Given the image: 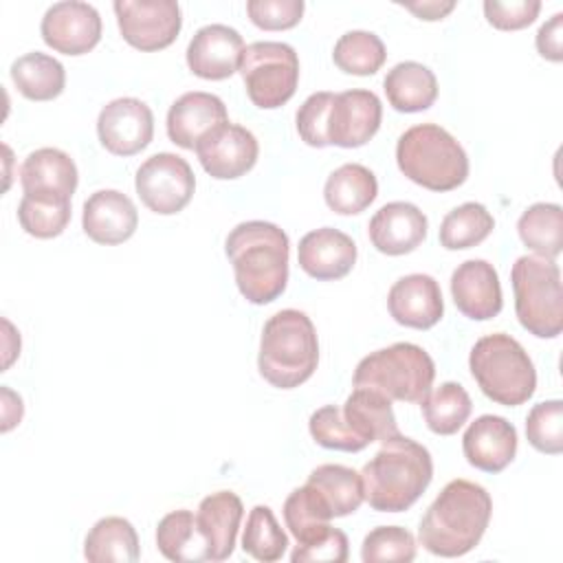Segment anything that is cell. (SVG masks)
<instances>
[{
    "label": "cell",
    "mask_w": 563,
    "mask_h": 563,
    "mask_svg": "<svg viewBox=\"0 0 563 563\" xmlns=\"http://www.w3.org/2000/svg\"><path fill=\"white\" fill-rule=\"evenodd\" d=\"M196 154L209 176L218 180H233L253 169L260 145L251 130L227 121L198 141Z\"/></svg>",
    "instance_id": "obj_12"
},
{
    "label": "cell",
    "mask_w": 563,
    "mask_h": 563,
    "mask_svg": "<svg viewBox=\"0 0 563 563\" xmlns=\"http://www.w3.org/2000/svg\"><path fill=\"white\" fill-rule=\"evenodd\" d=\"M227 121V106L218 95L202 90L185 92L167 112V136L183 150H196L207 132Z\"/></svg>",
    "instance_id": "obj_23"
},
{
    "label": "cell",
    "mask_w": 563,
    "mask_h": 563,
    "mask_svg": "<svg viewBox=\"0 0 563 563\" xmlns=\"http://www.w3.org/2000/svg\"><path fill=\"white\" fill-rule=\"evenodd\" d=\"M493 229L495 220L484 205L464 202L442 218L440 244L446 251H464L482 244Z\"/></svg>",
    "instance_id": "obj_36"
},
{
    "label": "cell",
    "mask_w": 563,
    "mask_h": 563,
    "mask_svg": "<svg viewBox=\"0 0 563 563\" xmlns=\"http://www.w3.org/2000/svg\"><path fill=\"white\" fill-rule=\"evenodd\" d=\"M297 260L301 271L319 282L341 279L356 262V244L347 233L321 227L299 240Z\"/></svg>",
    "instance_id": "obj_21"
},
{
    "label": "cell",
    "mask_w": 563,
    "mask_h": 563,
    "mask_svg": "<svg viewBox=\"0 0 563 563\" xmlns=\"http://www.w3.org/2000/svg\"><path fill=\"white\" fill-rule=\"evenodd\" d=\"M321 501L328 506L332 517H345L358 510L365 499L361 473L343 464H321L317 466L306 482Z\"/></svg>",
    "instance_id": "obj_31"
},
{
    "label": "cell",
    "mask_w": 563,
    "mask_h": 563,
    "mask_svg": "<svg viewBox=\"0 0 563 563\" xmlns=\"http://www.w3.org/2000/svg\"><path fill=\"white\" fill-rule=\"evenodd\" d=\"M468 367L482 394L504 407L523 405L537 389V372L528 352L504 332L477 339L468 354Z\"/></svg>",
    "instance_id": "obj_6"
},
{
    "label": "cell",
    "mask_w": 563,
    "mask_h": 563,
    "mask_svg": "<svg viewBox=\"0 0 563 563\" xmlns=\"http://www.w3.org/2000/svg\"><path fill=\"white\" fill-rule=\"evenodd\" d=\"M387 308L396 323L429 330L444 312L440 284L424 273H411L394 282L387 295Z\"/></svg>",
    "instance_id": "obj_18"
},
{
    "label": "cell",
    "mask_w": 563,
    "mask_h": 563,
    "mask_svg": "<svg viewBox=\"0 0 563 563\" xmlns=\"http://www.w3.org/2000/svg\"><path fill=\"white\" fill-rule=\"evenodd\" d=\"M451 295L457 310L475 321H488L501 312V284L486 260H466L451 275Z\"/></svg>",
    "instance_id": "obj_17"
},
{
    "label": "cell",
    "mask_w": 563,
    "mask_h": 563,
    "mask_svg": "<svg viewBox=\"0 0 563 563\" xmlns=\"http://www.w3.org/2000/svg\"><path fill=\"white\" fill-rule=\"evenodd\" d=\"M308 429H310L312 440L323 449L356 453L367 446L350 429V424L343 418L341 407H336V405H325V407H319L317 411H312V416L308 420Z\"/></svg>",
    "instance_id": "obj_42"
},
{
    "label": "cell",
    "mask_w": 563,
    "mask_h": 563,
    "mask_svg": "<svg viewBox=\"0 0 563 563\" xmlns=\"http://www.w3.org/2000/svg\"><path fill=\"white\" fill-rule=\"evenodd\" d=\"M526 438L541 453L559 455L563 451V402L559 398L543 400L528 411Z\"/></svg>",
    "instance_id": "obj_40"
},
{
    "label": "cell",
    "mask_w": 563,
    "mask_h": 563,
    "mask_svg": "<svg viewBox=\"0 0 563 563\" xmlns=\"http://www.w3.org/2000/svg\"><path fill=\"white\" fill-rule=\"evenodd\" d=\"M341 411L350 429L365 444L383 442L398 433L391 400L376 389L354 387V391L345 398Z\"/></svg>",
    "instance_id": "obj_26"
},
{
    "label": "cell",
    "mask_w": 563,
    "mask_h": 563,
    "mask_svg": "<svg viewBox=\"0 0 563 563\" xmlns=\"http://www.w3.org/2000/svg\"><path fill=\"white\" fill-rule=\"evenodd\" d=\"M334 101V92H312L297 110V132L310 147H328V114Z\"/></svg>",
    "instance_id": "obj_43"
},
{
    "label": "cell",
    "mask_w": 563,
    "mask_h": 563,
    "mask_svg": "<svg viewBox=\"0 0 563 563\" xmlns=\"http://www.w3.org/2000/svg\"><path fill=\"white\" fill-rule=\"evenodd\" d=\"M541 11L539 0H515V2H497L486 0L484 2V15L488 24H493L499 31H519L530 26Z\"/></svg>",
    "instance_id": "obj_46"
},
{
    "label": "cell",
    "mask_w": 563,
    "mask_h": 563,
    "mask_svg": "<svg viewBox=\"0 0 563 563\" xmlns=\"http://www.w3.org/2000/svg\"><path fill=\"white\" fill-rule=\"evenodd\" d=\"M84 556L90 563H134L141 556L139 534L128 519L103 517L86 534Z\"/></svg>",
    "instance_id": "obj_29"
},
{
    "label": "cell",
    "mask_w": 563,
    "mask_h": 563,
    "mask_svg": "<svg viewBox=\"0 0 563 563\" xmlns=\"http://www.w3.org/2000/svg\"><path fill=\"white\" fill-rule=\"evenodd\" d=\"M367 504L378 512L411 508L433 479V460L427 446L400 431L380 442L376 455L361 471Z\"/></svg>",
    "instance_id": "obj_3"
},
{
    "label": "cell",
    "mask_w": 563,
    "mask_h": 563,
    "mask_svg": "<svg viewBox=\"0 0 563 563\" xmlns=\"http://www.w3.org/2000/svg\"><path fill=\"white\" fill-rule=\"evenodd\" d=\"M435 378L433 358L416 343L398 341L361 358L354 369V387L376 389L389 400L422 402Z\"/></svg>",
    "instance_id": "obj_7"
},
{
    "label": "cell",
    "mask_w": 563,
    "mask_h": 563,
    "mask_svg": "<svg viewBox=\"0 0 563 563\" xmlns=\"http://www.w3.org/2000/svg\"><path fill=\"white\" fill-rule=\"evenodd\" d=\"M462 451L471 466L484 473H499L515 460L517 429L501 416L484 413L464 431Z\"/></svg>",
    "instance_id": "obj_22"
},
{
    "label": "cell",
    "mask_w": 563,
    "mask_h": 563,
    "mask_svg": "<svg viewBox=\"0 0 563 563\" xmlns=\"http://www.w3.org/2000/svg\"><path fill=\"white\" fill-rule=\"evenodd\" d=\"M521 242L541 257L554 260L563 251V209L556 202H534L517 220Z\"/></svg>",
    "instance_id": "obj_33"
},
{
    "label": "cell",
    "mask_w": 563,
    "mask_h": 563,
    "mask_svg": "<svg viewBox=\"0 0 563 563\" xmlns=\"http://www.w3.org/2000/svg\"><path fill=\"white\" fill-rule=\"evenodd\" d=\"M383 106L372 90L354 88L336 92L328 114V143L339 147H361L380 128Z\"/></svg>",
    "instance_id": "obj_15"
},
{
    "label": "cell",
    "mask_w": 563,
    "mask_h": 563,
    "mask_svg": "<svg viewBox=\"0 0 563 563\" xmlns=\"http://www.w3.org/2000/svg\"><path fill=\"white\" fill-rule=\"evenodd\" d=\"M288 548V537L277 523L268 506H253L246 517V528L242 534V550L255 561L273 563L284 556Z\"/></svg>",
    "instance_id": "obj_39"
},
{
    "label": "cell",
    "mask_w": 563,
    "mask_h": 563,
    "mask_svg": "<svg viewBox=\"0 0 563 563\" xmlns=\"http://www.w3.org/2000/svg\"><path fill=\"white\" fill-rule=\"evenodd\" d=\"M347 537L339 528H330L323 537L310 543H297L290 561L292 563H345L350 556Z\"/></svg>",
    "instance_id": "obj_45"
},
{
    "label": "cell",
    "mask_w": 563,
    "mask_h": 563,
    "mask_svg": "<svg viewBox=\"0 0 563 563\" xmlns=\"http://www.w3.org/2000/svg\"><path fill=\"white\" fill-rule=\"evenodd\" d=\"M24 194L70 198L77 189L79 174L75 161L57 147H40L31 152L20 167Z\"/></svg>",
    "instance_id": "obj_25"
},
{
    "label": "cell",
    "mask_w": 563,
    "mask_h": 563,
    "mask_svg": "<svg viewBox=\"0 0 563 563\" xmlns=\"http://www.w3.org/2000/svg\"><path fill=\"white\" fill-rule=\"evenodd\" d=\"M385 57V44L372 31H347L336 40L332 51V59L339 70L358 77H367L380 70Z\"/></svg>",
    "instance_id": "obj_38"
},
{
    "label": "cell",
    "mask_w": 563,
    "mask_h": 563,
    "mask_svg": "<svg viewBox=\"0 0 563 563\" xmlns=\"http://www.w3.org/2000/svg\"><path fill=\"white\" fill-rule=\"evenodd\" d=\"M18 220L33 238H57L70 222V198L24 194L18 205Z\"/></svg>",
    "instance_id": "obj_37"
},
{
    "label": "cell",
    "mask_w": 563,
    "mask_h": 563,
    "mask_svg": "<svg viewBox=\"0 0 563 563\" xmlns=\"http://www.w3.org/2000/svg\"><path fill=\"white\" fill-rule=\"evenodd\" d=\"M400 7L409 9L411 13H416L420 20H442L446 13H451L455 9V2H438V0H427V2H398Z\"/></svg>",
    "instance_id": "obj_48"
},
{
    "label": "cell",
    "mask_w": 563,
    "mask_h": 563,
    "mask_svg": "<svg viewBox=\"0 0 563 563\" xmlns=\"http://www.w3.org/2000/svg\"><path fill=\"white\" fill-rule=\"evenodd\" d=\"M427 224V216L416 205L394 200L372 216L367 233L376 251L385 255H405L424 242Z\"/></svg>",
    "instance_id": "obj_20"
},
{
    "label": "cell",
    "mask_w": 563,
    "mask_h": 563,
    "mask_svg": "<svg viewBox=\"0 0 563 563\" xmlns=\"http://www.w3.org/2000/svg\"><path fill=\"white\" fill-rule=\"evenodd\" d=\"M317 363V330L306 312L286 308L264 323L257 354L264 380L277 389H292L314 374Z\"/></svg>",
    "instance_id": "obj_4"
},
{
    "label": "cell",
    "mask_w": 563,
    "mask_h": 563,
    "mask_svg": "<svg viewBox=\"0 0 563 563\" xmlns=\"http://www.w3.org/2000/svg\"><path fill=\"white\" fill-rule=\"evenodd\" d=\"M81 227L97 244H121L134 235L139 227V211L123 191L99 189L84 202Z\"/></svg>",
    "instance_id": "obj_19"
},
{
    "label": "cell",
    "mask_w": 563,
    "mask_h": 563,
    "mask_svg": "<svg viewBox=\"0 0 563 563\" xmlns=\"http://www.w3.org/2000/svg\"><path fill=\"white\" fill-rule=\"evenodd\" d=\"M134 187L150 211L172 216L189 205L196 189V176L183 156L158 152L141 163L134 176Z\"/></svg>",
    "instance_id": "obj_10"
},
{
    "label": "cell",
    "mask_w": 563,
    "mask_h": 563,
    "mask_svg": "<svg viewBox=\"0 0 563 563\" xmlns=\"http://www.w3.org/2000/svg\"><path fill=\"white\" fill-rule=\"evenodd\" d=\"M158 552L174 563H198L209 561L207 541L198 528L191 510H174L165 515L156 526Z\"/></svg>",
    "instance_id": "obj_30"
},
{
    "label": "cell",
    "mask_w": 563,
    "mask_h": 563,
    "mask_svg": "<svg viewBox=\"0 0 563 563\" xmlns=\"http://www.w3.org/2000/svg\"><path fill=\"white\" fill-rule=\"evenodd\" d=\"M387 101L398 112H422L438 99V79L420 62H400L383 79Z\"/></svg>",
    "instance_id": "obj_27"
},
{
    "label": "cell",
    "mask_w": 563,
    "mask_h": 563,
    "mask_svg": "<svg viewBox=\"0 0 563 563\" xmlns=\"http://www.w3.org/2000/svg\"><path fill=\"white\" fill-rule=\"evenodd\" d=\"M112 7L123 40L139 51L167 48L180 33L176 0H117Z\"/></svg>",
    "instance_id": "obj_11"
},
{
    "label": "cell",
    "mask_w": 563,
    "mask_h": 563,
    "mask_svg": "<svg viewBox=\"0 0 563 563\" xmlns=\"http://www.w3.org/2000/svg\"><path fill=\"white\" fill-rule=\"evenodd\" d=\"M40 33L53 51L64 55H84L101 40V15L88 2H55L46 9Z\"/></svg>",
    "instance_id": "obj_14"
},
{
    "label": "cell",
    "mask_w": 563,
    "mask_h": 563,
    "mask_svg": "<svg viewBox=\"0 0 563 563\" xmlns=\"http://www.w3.org/2000/svg\"><path fill=\"white\" fill-rule=\"evenodd\" d=\"M537 51L550 62L563 59V13H554L537 31Z\"/></svg>",
    "instance_id": "obj_47"
},
{
    "label": "cell",
    "mask_w": 563,
    "mask_h": 563,
    "mask_svg": "<svg viewBox=\"0 0 563 563\" xmlns=\"http://www.w3.org/2000/svg\"><path fill=\"white\" fill-rule=\"evenodd\" d=\"M11 79L18 92L31 101H51L66 86V70L53 55L33 51L11 64Z\"/></svg>",
    "instance_id": "obj_32"
},
{
    "label": "cell",
    "mask_w": 563,
    "mask_h": 563,
    "mask_svg": "<svg viewBox=\"0 0 563 563\" xmlns=\"http://www.w3.org/2000/svg\"><path fill=\"white\" fill-rule=\"evenodd\" d=\"M376 196V176L361 163H345L336 167L323 185L325 205L339 216H356L365 211Z\"/></svg>",
    "instance_id": "obj_28"
},
{
    "label": "cell",
    "mask_w": 563,
    "mask_h": 563,
    "mask_svg": "<svg viewBox=\"0 0 563 563\" xmlns=\"http://www.w3.org/2000/svg\"><path fill=\"white\" fill-rule=\"evenodd\" d=\"M224 253L246 301L264 306L286 290L290 242L277 224L266 220L235 224L227 235Z\"/></svg>",
    "instance_id": "obj_1"
},
{
    "label": "cell",
    "mask_w": 563,
    "mask_h": 563,
    "mask_svg": "<svg viewBox=\"0 0 563 563\" xmlns=\"http://www.w3.org/2000/svg\"><path fill=\"white\" fill-rule=\"evenodd\" d=\"M244 51L242 35L227 24H207L194 33L187 46V66L196 77L202 79H227L231 77Z\"/></svg>",
    "instance_id": "obj_16"
},
{
    "label": "cell",
    "mask_w": 563,
    "mask_h": 563,
    "mask_svg": "<svg viewBox=\"0 0 563 563\" xmlns=\"http://www.w3.org/2000/svg\"><path fill=\"white\" fill-rule=\"evenodd\" d=\"M422 416L427 427L438 435H453L468 420L473 402L468 391L453 380L442 383L429 391L422 402Z\"/></svg>",
    "instance_id": "obj_34"
},
{
    "label": "cell",
    "mask_w": 563,
    "mask_h": 563,
    "mask_svg": "<svg viewBox=\"0 0 563 563\" xmlns=\"http://www.w3.org/2000/svg\"><path fill=\"white\" fill-rule=\"evenodd\" d=\"M361 559L365 563H378V561L409 563L416 559V539L407 528L378 526L365 534L361 545Z\"/></svg>",
    "instance_id": "obj_41"
},
{
    "label": "cell",
    "mask_w": 563,
    "mask_h": 563,
    "mask_svg": "<svg viewBox=\"0 0 563 563\" xmlns=\"http://www.w3.org/2000/svg\"><path fill=\"white\" fill-rule=\"evenodd\" d=\"M303 0H249L246 13L251 22L264 31H284L299 24Z\"/></svg>",
    "instance_id": "obj_44"
},
{
    "label": "cell",
    "mask_w": 563,
    "mask_h": 563,
    "mask_svg": "<svg viewBox=\"0 0 563 563\" xmlns=\"http://www.w3.org/2000/svg\"><path fill=\"white\" fill-rule=\"evenodd\" d=\"M493 515V499L484 486L451 479L422 515L418 539L435 556H462L484 537Z\"/></svg>",
    "instance_id": "obj_2"
},
{
    "label": "cell",
    "mask_w": 563,
    "mask_h": 563,
    "mask_svg": "<svg viewBox=\"0 0 563 563\" xmlns=\"http://www.w3.org/2000/svg\"><path fill=\"white\" fill-rule=\"evenodd\" d=\"M515 312L519 323L539 339H554L563 330L561 271L554 260L521 255L512 264Z\"/></svg>",
    "instance_id": "obj_8"
},
{
    "label": "cell",
    "mask_w": 563,
    "mask_h": 563,
    "mask_svg": "<svg viewBox=\"0 0 563 563\" xmlns=\"http://www.w3.org/2000/svg\"><path fill=\"white\" fill-rule=\"evenodd\" d=\"M330 510L308 484L295 488L284 501V521L297 543H310L323 537L330 526Z\"/></svg>",
    "instance_id": "obj_35"
},
{
    "label": "cell",
    "mask_w": 563,
    "mask_h": 563,
    "mask_svg": "<svg viewBox=\"0 0 563 563\" xmlns=\"http://www.w3.org/2000/svg\"><path fill=\"white\" fill-rule=\"evenodd\" d=\"M398 169L431 191L457 189L468 176V156L457 139L435 123L405 130L396 143Z\"/></svg>",
    "instance_id": "obj_5"
},
{
    "label": "cell",
    "mask_w": 563,
    "mask_h": 563,
    "mask_svg": "<svg viewBox=\"0 0 563 563\" xmlns=\"http://www.w3.org/2000/svg\"><path fill=\"white\" fill-rule=\"evenodd\" d=\"M249 99L262 110L284 106L299 84V57L286 42H253L244 46L238 66Z\"/></svg>",
    "instance_id": "obj_9"
},
{
    "label": "cell",
    "mask_w": 563,
    "mask_h": 563,
    "mask_svg": "<svg viewBox=\"0 0 563 563\" xmlns=\"http://www.w3.org/2000/svg\"><path fill=\"white\" fill-rule=\"evenodd\" d=\"M101 145L117 156H132L145 150L154 136V114L136 97H119L106 103L97 119Z\"/></svg>",
    "instance_id": "obj_13"
},
{
    "label": "cell",
    "mask_w": 563,
    "mask_h": 563,
    "mask_svg": "<svg viewBox=\"0 0 563 563\" xmlns=\"http://www.w3.org/2000/svg\"><path fill=\"white\" fill-rule=\"evenodd\" d=\"M242 515V499L231 490L211 493L200 501L196 521L207 541L209 561H224L233 554Z\"/></svg>",
    "instance_id": "obj_24"
}]
</instances>
